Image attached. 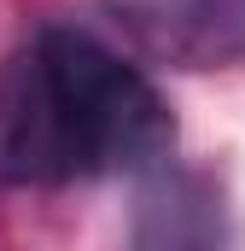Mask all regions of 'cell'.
<instances>
[{"mask_svg":"<svg viewBox=\"0 0 245 251\" xmlns=\"http://www.w3.org/2000/svg\"><path fill=\"white\" fill-rule=\"evenodd\" d=\"M128 53L170 70H222L245 59V0H105Z\"/></svg>","mask_w":245,"mask_h":251,"instance_id":"obj_2","label":"cell"},{"mask_svg":"<svg viewBox=\"0 0 245 251\" xmlns=\"http://www.w3.org/2000/svg\"><path fill=\"white\" fill-rule=\"evenodd\" d=\"M228 246V204L204 170L152 164L134 193L128 251H222Z\"/></svg>","mask_w":245,"mask_h":251,"instance_id":"obj_3","label":"cell"},{"mask_svg":"<svg viewBox=\"0 0 245 251\" xmlns=\"http://www.w3.org/2000/svg\"><path fill=\"white\" fill-rule=\"evenodd\" d=\"M170 146V100L140 64L88 29L53 24L0 70V187L152 170Z\"/></svg>","mask_w":245,"mask_h":251,"instance_id":"obj_1","label":"cell"}]
</instances>
